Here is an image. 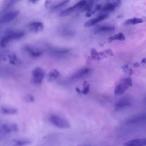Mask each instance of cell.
Instances as JSON below:
<instances>
[{
	"label": "cell",
	"mask_w": 146,
	"mask_h": 146,
	"mask_svg": "<svg viewBox=\"0 0 146 146\" xmlns=\"http://www.w3.org/2000/svg\"><path fill=\"white\" fill-rule=\"evenodd\" d=\"M25 35V32L22 31L10 30L7 31L0 40V46L2 47H5L11 41L20 39L23 38Z\"/></svg>",
	"instance_id": "obj_1"
},
{
	"label": "cell",
	"mask_w": 146,
	"mask_h": 146,
	"mask_svg": "<svg viewBox=\"0 0 146 146\" xmlns=\"http://www.w3.org/2000/svg\"><path fill=\"white\" fill-rule=\"evenodd\" d=\"M49 121L55 127L59 128H68L70 127V124L68 120L63 117L58 115H51L48 117Z\"/></svg>",
	"instance_id": "obj_2"
},
{
	"label": "cell",
	"mask_w": 146,
	"mask_h": 146,
	"mask_svg": "<svg viewBox=\"0 0 146 146\" xmlns=\"http://www.w3.org/2000/svg\"><path fill=\"white\" fill-rule=\"evenodd\" d=\"M131 86L132 80L130 78H125L121 79L115 87V94L116 95H122Z\"/></svg>",
	"instance_id": "obj_3"
},
{
	"label": "cell",
	"mask_w": 146,
	"mask_h": 146,
	"mask_svg": "<svg viewBox=\"0 0 146 146\" xmlns=\"http://www.w3.org/2000/svg\"><path fill=\"white\" fill-rule=\"evenodd\" d=\"M49 54L57 58H63L66 56L71 51V50L67 48H61L50 46L47 48Z\"/></svg>",
	"instance_id": "obj_4"
},
{
	"label": "cell",
	"mask_w": 146,
	"mask_h": 146,
	"mask_svg": "<svg viewBox=\"0 0 146 146\" xmlns=\"http://www.w3.org/2000/svg\"><path fill=\"white\" fill-rule=\"evenodd\" d=\"M87 1L86 0H81L79 2H78V3H76V4H75L74 6L70 7L65 10H62L60 13L59 15L60 17H65V16H67L70 15L71 14H72V13L75 12L76 10H78L79 9H83L84 7V6L86 5V4L87 3Z\"/></svg>",
	"instance_id": "obj_5"
},
{
	"label": "cell",
	"mask_w": 146,
	"mask_h": 146,
	"mask_svg": "<svg viewBox=\"0 0 146 146\" xmlns=\"http://www.w3.org/2000/svg\"><path fill=\"white\" fill-rule=\"evenodd\" d=\"M91 70L90 68L85 67L80 69L79 70L76 71L73 74L70 78L71 81H77L80 79H82L87 76H88L91 72Z\"/></svg>",
	"instance_id": "obj_6"
},
{
	"label": "cell",
	"mask_w": 146,
	"mask_h": 146,
	"mask_svg": "<svg viewBox=\"0 0 146 146\" xmlns=\"http://www.w3.org/2000/svg\"><path fill=\"white\" fill-rule=\"evenodd\" d=\"M32 75L34 83L37 84H39L42 83L43 80L44 76V72L42 68L36 67L33 70L32 72Z\"/></svg>",
	"instance_id": "obj_7"
},
{
	"label": "cell",
	"mask_w": 146,
	"mask_h": 146,
	"mask_svg": "<svg viewBox=\"0 0 146 146\" xmlns=\"http://www.w3.org/2000/svg\"><path fill=\"white\" fill-rule=\"evenodd\" d=\"M19 13V11L18 10H15V11H9L3 14L0 18V23H7L13 21L18 15Z\"/></svg>",
	"instance_id": "obj_8"
},
{
	"label": "cell",
	"mask_w": 146,
	"mask_h": 146,
	"mask_svg": "<svg viewBox=\"0 0 146 146\" xmlns=\"http://www.w3.org/2000/svg\"><path fill=\"white\" fill-rule=\"evenodd\" d=\"M108 14L107 13H102L98 17L94 18L92 19H91L88 20V21H87L84 23V26L86 27L92 26L96 25L97 23L106 19L108 17Z\"/></svg>",
	"instance_id": "obj_9"
},
{
	"label": "cell",
	"mask_w": 146,
	"mask_h": 146,
	"mask_svg": "<svg viewBox=\"0 0 146 146\" xmlns=\"http://www.w3.org/2000/svg\"><path fill=\"white\" fill-rule=\"evenodd\" d=\"M17 125L14 124H4L0 125V135L7 134L17 131Z\"/></svg>",
	"instance_id": "obj_10"
},
{
	"label": "cell",
	"mask_w": 146,
	"mask_h": 146,
	"mask_svg": "<svg viewBox=\"0 0 146 146\" xmlns=\"http://www.w3.org/2000/svg\"><path fill=\"white\" fill-rule=\"evenodd\" d=\"M23 49L25 50V51H26L30 56L34 57V58H37L40 56L42 52V51L38 49L36 47L31 46L30 45H25L23 46Z\"/></svg>",
	"instance_id": "obj_11"
},
{
	"label": "cell",
	"mask_w": 146,
	"mask_h": 146,
	"mask_svg": "<svg viewBox=\"0 0 146 146\" xmlns=\"http://www.w3.org/2000/svg\"><path fill=\"white\" fill-rule=\"evenodd\" d=\"M29 30L33 33H39L43 30L44 25L42 22L39 21H34L30 22L27 26Z\"/></svg>",
	"instance_id": "obj_12"
},
{
	"label": "cell",
	"mask_w": 146,
	"mask_h": 146,
	"mask_svg": "<svg viewBox=\"0 0 146 146\" xmlns=\"http://www.w3.org/2000/svg\"><path fill=\"white\" fill-rule=\"evenodd\" d=\"M124 146H146V138H136L124 143Z\"/></svg>",
	"instance_id": "obj_13"
},
{
	"label": "cell",
	"mask_w": 146,
	"mask_h": 146,
	"mask_svg": "<svg viewBox=\"0 0 146 146\" xmlns=\"http://www.w3.org/2000/svg\"><path fill=\"white\" fill-rule=\"evenodd\" d=\"M131 105V102L128 98H124L120 99L115 104V108L116 110H120Z\"/></svg>",
	"instance_id": "obj_14"
},
{
	"label": "cell",
	"mask_w": 146,
	"mask_h": 146,
	"mask_svg": "<svg viewBox=\"0 0 146 146\" xmlns=\"http://www.w3.org/2000/svg\"><path fill=\"white\" fill-rule=\"evenodd\" d=\"M115 30V27L109 25H101L97 26L94 30L95 33L100 34V33H108Z\"/></svg>",
	"instance_id": "obj_15"
},
{
	"label": "cell",
	"mask_w": 146,
	"mask_h": 146,
	"mask_svg": "<svg viewBox=\"0 0 146 146\" xmlns=\"http://www.w3.org/2000/svg\"><path fill=\"white\" fill-rule=\"evenodd\" d=\"M21 1V0H4L1 6L2 11H5L13 7Z\"/></svg>",
	"instance_id": "obj_16"
},
{
	"label": "cell",
	"mask_w": 146,
	"mask_h": 146,
	"mask_svg": "<svg viewBox=\"0 0 146 146\" xmlns=\"http://www.w3.org/2000/svg\"><path fill=\"white\" fill-rule=\"evenodd\" d=\"M119 5V3L117 2H112V3H106L102 8L100 9L101 12L102 13H107L108 12H111Z\"/></svg>",
	"instance_id": "obj_17"
},
{
	"label": "cell",
	"mask_w": 146,
	"mask_h": 146,
	"mask_svg": "<svg viewBox=\"0 0 146 146\" xmlns=\"http://www.w3.org/2000/svg\"><path fill=\"white\" fill-rule=\"evenodd\" d=\"M144 21H145V19L143 18H130L127 19L125 22L124 24L128 25H136V24L141 23Z\"/></svg>",
	"instance_id": "obj_18"
},
{
	"label": "cell",
	"mask_w": 146,
	"mask_h": 146,
	"mask_svg": "<svg viewBox=\"0 0 146 146\" xmlns=\"http://www.w3.org/2000/svg\"><path fill=\"white\" fill-rule=\"evenodd\" d=\"M1 112L6 115H14L17 112V110L14 107L3 106L2 107Z\"/></svg>",
	"instance_id": "obj_19"
},
{
	"label": "cell",
	"mask_w": 146,
	"mask_h": 146,
	"mask_svg": "<svg viewBox=\"0 0 146 146\" xmlns=\"http://www.w3.org/2000/svg\"><path fill=\"white\" fill-rule=\"evenodd\" d=\"M100 9H101V5H99V4L96 5L94 7H92L89 11H87L86 14V17H89L91 16V15H92L93 14H94L96 11H98V10H100Z\"/></svg>",
	"instance_id": "obj_20"
},
{
	"label": "cell",
	"mask_w": 146,
	"mask_h": 146,
	"mask_svg": "<svg viewBox=\"0 0 146 146\" xmlns=\"http://www.w3.org/2000/svg\"><path fill=\"white\" fill-rule=\"evenodd\" d=\"M125 36L124 35V34L121 33H118L115 34L113 36H111L110 38H108V40L110 41H112V40H125Z\"/></svg>",
	"instance_id": "obj_21"
},
{
	"label": "cell",
	"mask_w": 146,
	"mask_h": 146,
	"mask_svg": "<svg viewBox=\"0 0 146 146\" xmlns=\"http://www.w3.org/2000/svg\"><path fill=\"white\" fill-rule=\"evenodd\" d=\"M70 0H63L62 1L60 2L59 3L55 5L54 6H53L51 7V10H55L57 9H59L61 7H62L63 6H64L65 5H66L67 3H68L70 2Z\"/></svg>",
	"instance_id": "obj_22"
},
{
	"label": "cell",
	"mask_w": 146,
	"mask_h": 146,
	"mask_svg": "<svg viewBox=\"0 0 146 146\" xmlns=\"http://www.w3.org/2000/svg\"><path fill=\"white\" fill-rule=\"evenodd\" d=\"M30 143V141L27 139L18 140L15 141L13 146H25L26 145L29 144Z\"/></svg>",
	"instance_id": "obj_23"
},
{
	"label": "cell",
	"mask_w": 146,
	"mask_h": 146,
	"mask_svg": "<svg viewBox=\"0 0 146 146\" xmlns=\"http://www.w3.org/2000/svg\"><path fill=\"white\" fill-rule=\"evenodd\" d=\"M58 75H59V72L56 70H54V71H51L50 73L49 76L51 79H53L57 78L58 76Z\"/></svg>",
	"instance_id": "obj_24"
},
{
	"label": "cell",
	"mask_w": 146,
	"mask_h": 146,
	"mask_svg": "<svg viewBox=\"0 0 146 146\" xmlns=\"http://www.w3.org/2000/svg\"><path fill=\"white\" fill-rule=\"evenodd\" d=\"M39 0H29V1L32 3H36Z\"/></svg>",
	"instance_id": "obj_25"
},
{
	"label": "cell",
	"mask_w": 146,
	"mask_h": 146,
	"mask_svg": "<svg viewBox=\"0 0 146 146\" xmlns=\"http://www.w3.org/2000/svg\"><path fill=\"white\" fill-rule=\"evenodd\" d=\"M79 146H86V145H79Z\"/></svg>",
	"instance_id": "obj_26"
},
{
	"label": "cell",
	"mask_w": 146,
	"mask_h": 146,
	"mask_svg": "<svg viewBox=\"0 0 146 146\" xmlns=\"http://www.w3.org/2000/svg\"><path fill=\"white\" fill-rule=\"evenodd\" d=\"M116 1H119V0H116Z\"/></svg>",
	"instance_id": "obj_27"
}]
</instances>
